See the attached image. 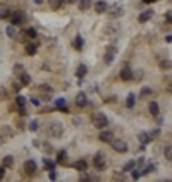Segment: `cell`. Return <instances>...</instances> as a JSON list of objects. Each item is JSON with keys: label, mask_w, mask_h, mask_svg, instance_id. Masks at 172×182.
Returning <instances> with one entry per match:
<instances>
[{"label": "cell", "mask_w": 172, "mask_h": 182, "mask_svg": "<svg viewBox=\"0 0 172 182\" xmlns=\"http://www.w3.org/2000/svg\"><path fill=\"white\" fill-rule=\"evenodd\" d=\"M47 132H48L52 137H62V134H64V127H62V124L58 120H52L48 126H47Z\"/></svg>", "instance_id": "1"}, {"label": "cell", "mask_w": 172, "mask_h": 182, "mask_svg": "<svg viewBox=\"0 0 172 182\" xmlns=\"http://www.w3.org/2000/svg\"><path fill=\"white\" fill-rule=\"evenodd\" d=\"M93 165H95V169L100 170V172L107 169V156H105V153L98 151L97 155H95V158H93Z\"/></svg>", "instance_id": "2"}, {"label": "cell", "mask_w": 172, "mask_h": 182, "mask_svg": "<svg viewBox=\"0 0 172 182\" xmlns=\"http://www.w3.org/2000/svg\"><path fill=\"white\" fill-rule=\"evenodd\" d=\"M93 126L97 127V129H105V127L108 126V119L105 114H102V112H98V114L93 115Z\"/></svg>", "instance_id": "3"}, {"label": "cell", "mask_w": 172, "mask_h": 182, "mask_svg": "<svg viewBox=\"0 0 172 182\" xmlns=\"http://www.w3.org/2000/svg\"><path fill=\"white\" fill-rule=\"evenodd\" d=\"M110 144H112V148H114V151H117V153H126L127 150H129L127 143L122 141V139H112Z\"/></svg>", "instance_id": "4"}, {"label": "cell", "mask_w": 172, "mask_h": 182, "mask_svg": "<svg viewBox=\"0 0 172 182\" xmlns=\"http://www.w3.org/2000/svg\"><path fill=\"white\" fill-rule=\"evenodd\" d=\"M107 12H108V16H110L112 19H117V17H120L124 14V7L120 5V3H114L112 7L107 9Z\"/></svg>", "instance_id": "5"}, {"label": "cell", "mask_w": 172, "mask_h": 182, "mask_svg": "<svg viewBox=\"0 0 172 182\" xmlns=\"http://www.w3.org/2000/svg\"><path fill=\"white\" fill-rule=\"evenodd\" d=\"M10 23H12V26H21L23 23H26V16H24V12L16 10V12L10 16Z\"/></svg>", "instance_id": "6"}, {"label": "cell", "mask_w": 172, "mask_h": 182, "mask_svg": "<svg viewBox=\"0 0 172 182\" xmlns=\"http://www.w3.org/2000/svg\"><path fill=\"white\" fill-rule=\"evenodd\" d=\"M36 170H38V165H36L35 160H26V162H24V172H26L28 175H35Z\"/></svg>", "instance_id": "7"}, {"label": "cell", "mask_w": 172, "mask_h": 182, "mask_svg": "<svg viewBox=\"0 0 172 182\" xmlns=\"http://www.w3.org/2000/svg\"><path fill=\"white\" fill-rule=\"evenodd\" d=\"M120 79L122 81H131L133 79V69L129 64H124V67L120 69Z\"/></svg>", "instance_id": "8"}, {"label": "cell", "mask_w": 172, "mask_h": 182, "mask_svg": "<svg viewBox=\"0 0 172 182\" xmlns=\"http://www.w3.org/2000/svg\"><path fill=\"white\" fill-rule=\"evenodd\" d=\"M14 136V131H12V127H9V126H3L2 129H0V141H7V139H10V137Z\"/></svg>", "instance_id": "9"}, {"label": "cell", "mask_w": 172, "mask_h": 182, "mask_svg": "<svg viewBox=\"0 0 172 182\" xmlns=\"http://www.w3.org/2000/svg\"><path fill=\"white\" fill-rule=\"evenodd\" d=\"M115 55H117V48H115V46H108V48H107V53H105V57H103V62L110 65L112 62H114Z\"/></svg>", "instance_id": "10"}, {"label": "cell", "mask_w": 172, "mask_h": 182, "mask_svg": "<svg viewBox=\"0 0 172 182\" xmlns=\"http://www.w3.org/2000/svg\"><path fill=\"white\" fill-rule=\"evenodd\" d=\"M74 103H76V107H79V108H83V107H86V105H88V98H86V94L83 93V91H81V93H78Z\"/></svg>", "instance_id": "11"}, {"label": "cell", "mask_w": 172, "mask_h": 182, "mask_svg": "<svg viewBox=\"0 0 172 182\" xmlns=\"http://www.w3.org/2000/svg\"><path fill=\"white\" fill-rule=\"evenodd\" d=\"M108 9V3L103 2V0H98L97 3H95V10H97V14H105Z\"/></svg>", "instance_id": "12"}, {"label": "cell", "mask_w": 172, "mask_h": 182, "mask_svg": "<svg viewBox=\"0 0 172 182\" xmlns=\"http://www.w3.org/2000/svg\"><path fill=\"white\" fill-rule=\"evenodd\" d=\"M138 139H140L141 146H146V144L152 141V137H150V134L146 132V131H141V132H138Z\"/></svg>", "instance_id": "13"}, {"label": "cell", "mask_w": 172, "mask_h": 182, "mask_svg": "<svg viewBox=\"0 0 172 182\" xmlns=\"http://www.w3.org/2000/svg\"><path fill=\"white\" fill-rule=\"evenodd\" d=\"M152 17H153V10H152V9H146L145 12H141V14H140L138 21H140V23H148V21L152 19Z\"/></svg>", "instance_id": "14"}, {"label": "cell", "mask_w": 172, "mask_h": 182, "mask_svg": "<svg viewBox=\"0 0 172 182\" xmlns=\"http://www.w3.org/2000/svg\"><path fill=\"white\" fill-rule=\"evenodd\" d=\"M53 105H55V108H57V110H60V112H67L69 110V108H67V103H65L64 98H57V100L53 101Z\"/></svg>", "instance_id": "15"}, {"label": "cell", "mask_w": 172, "mask_h": 182, "mask_svg": "<svg viewBox=\"0 0 172 182\" xmlns=\"http://www.w3.org/2000/svg\"><path fill=\"white\" fill-rule=\"evenodd\" d=\"M72 167H74L78 172H85L88 169V163H86V160H76V162L72 163Z\"/></svg>", "instance_id": "16"}, {"label": "cell", "mask_w": 172, "mask_h": 182, "mask_svg": "<svg viewBox=\"0 0 172 182\" xmlns=\"http://www.w3.org/2000/svg\"><path fill=\"white\" fill-rule=\"evenodd\" d=\"M112 139H114V132H110V131H102V132H100V141H103V143H110Z\"/></svg>", "instance_id": "17"}, {"label": "cell", "mask_w": 172, "mask_h": 182, "mask_svg": "<svg viewBox=\"0 0 172 182\" xmlns=\"http://www.w3.org/2000/svg\"><path fill=\"white\" fill-rule=\"evenodd\" d=\"M17 78H19V83H21V84H23V86H28L29 83H31V76H29L26 71H24L23 74H19V76H17Z\"/></svg>", "instance_id": "18"}, {"label": "cell", "mask_w": 172, "mask_h": 182, "mask_svg": "<svg viewBox=\"0 0 172 182\" xmlns=\"http://www.w3.org/2000/svg\"><path fill=\"white\" fill-rule=\"evenodd\" d=\"M91 5H93V0H79V10H81V12L91 9Z\"/></svg>", "instance_id": "19"}, {"label": "cell", "mask_w": 172, "mask_h": 182, "mask_svg": "<svg viewBox=\"0 0 172 182\" xmlns=\"http://www.w3.org/2000/svg\"><path fill=\"white\" fill-rule=\"evenodd\" d=\"M148 110H150V114L152 115H158V112H160V108H158V103H157V101H150L148 103Z\"/></svg>", "instance_id": "20"}, {"label": "cell", "mask_w": 172, "mask_h": 182, "mask_svg": "<svg viewBox=\"0 0 172 182\" xmlns=\"http://www.w3.org/2000/svg\"><path fill=\"white\" fill-rule=\"evenodd\" d=\"M2 167H3V169H10V167H14V156L7 155L5 158H3V162H2Z\"/></svg>", "instance_id": "21"}, {"label": "cell", "mask_w": 172, "mask_h": 182, "mask_svg": "<svg viewBox=\"0 0 172 182\" xmlns=\"http://www.w3.org/2000/svg\"><path fill=\"white\" fill-rule=\"evenodd\" d=\"M36 52H38V45L36 43H29V45H26V55H36Z\"/></svg>", "instance_id": "22"}, {"label": "cell", "mask_w": 172, "mask_h": 182, "mask_svg": "<svg viewBox=\"0 0 172 182\" xmlns=\"http://www.w3.org/2000/svg\"><path fill=\"white\" fill-rule=\"evenodd\" d=\"M134 105H136V94L129 93V94H127V100H126V107L127 108H133Z\"/></svg>", "instance_id": "23"}, {"label": "cell", "mask_w": 172, "mask_h": 182, "mask_svg": "<svg viewBox=\"0 0 172 182\" xmlns=\"http://www.w3.org/2000/svg\"><path fill=\"white\" fill-rule=\"evenodd\" d=\"M86 72H88V67H86L85 64H81L78 69H76V78H79V79H81V78H85V76H86Z\"/></svg>", "instance_id": "24"}, {"label": "cell", "mask_w": 172, "mask_h": 182, "mask_svg": "<svg viewBox=\"0 0 172 182\" xmlns=\"http://www.w3.org/2000/svg\"><path fill=\"white\" fill-rule=\"evenodd\" d=\"M72 45H74L76 50H83V46H85V40H83V36H79V35L76 36V40H74Z\"/></svg>", "instance_id": "25"}, {"label": "cell", "mask_w": 172, "mask_h": 182, "mask_svg": "<svg viewBox=\"0 0 172 182\" xmlns=\"http://www.w3.org/2000/svg\"><path fill=\"white\" fill-rule=\"evenodd\" d=\"M10 16V9L7 5H0V19H7Z\"/></svg>", "instance_id": "26"}, {"label": "cell", "mask_w": 172, "mask_h": 182, "mask_svg": "<svg viewBox=\"0 0 172 182\" xmlns=\"http://www.w3.org/2000/svg\"><path fill=\"white\" fill-rule=\"evenodd\" d=\"M40 91H43V93H45V100H48V98H50V93H52V86H48V84H40Z\"/></svg>", "instance_id": "27"}, {"label": "cell", "mask_w": 172, "mask_h": 182, "mask_svg": "<svg viewBox=\"0 0 172 182\" xmlns=\"http://www.w3.org/2000/svg\"><path fill=\"white\" fill-rule=\"evenodd\" d=\"M65 160H67V151H58V155H57V160L55 162L57 163H65Z\"/></svg>", "instance_id": "28"}, {"label": "cell", "mask_w": 172, "mask_h": 182, "mask_svg": "<svg viewBox=\"0 0 172 182\" xmlns=\"http://www.w3.org/2000/svg\"><path fill=\"white\" fill-rule=\"evenodd\" d=\"M26 103H28V98H24V96H21V94H19V96H17V98H16V105H17V107H19V108H23V107H26Z\"/></svg>", "instance_id": "29"}, {"label": "cell", "mask_w": 172, "mask_h": 182, "mask_svg": "<svg viewBox=\"0 0 172 182\" xmlns=\"http://www.w3.org/2000/svg\"><path fill=\"white\" fill-rule=\"evenodd\" d=\"M134 167H136V160H129V162L124 165V174H126V172H131Z\"/></svg>", "instance_id": "30"}, {"label": "cell", "mask_w": 172, "mask_h": 182, "mask_svg": "<svg viewBox=\"0 0 172 182\" xmlns=\"http://www.w3.org/2000/svg\"><path fill=\"white\" fill-rule=\"evenodd\" d=\"M164 155H165V160H167V162H170V160H172V146H170V144H167V146H165Z\"/></svg>", "instance_id": "31"}, {"label": "cell", "mask_w": 172, "mask_h": 182, "mask_svg": "<svg viewBox=\"0 0 172 182\" xmlns=\"http://www.w3.org/2000/svg\"><path fill=\"white\" fill-rule=\"evenodd\" d=\"M152 93H153V89H152V88H148V86H145V88H141L140 96H141V98H146V96H150Z\"/></svg>", "instance_id": "32"}, {"label": "cell", "mask_w": 172, "mask_h": 182, "mask_svg": "<svg viewBox=\"0 0 172 182\" xmlns=\"http://www.w3.org/2000/svg\"><path fill=\"white\" fill-rule=\"evenodd\" d=\"M23 72H24L23 64H14V76H19V74H23Z\"/></svg>", "instance_id": "33"}, {"label": "cell", "mask_w": 172, "mask_h": 182, "mask_svg": "<svg viewBox=\"0 0 172 182\" xmlns=\"http://www.w3.org/2000/svg\"><path fill=\"white\" fill-rule=\"evenodd\" d=\"M152 172H155V165H146L145 170L141 172V175H148V174H152Z\"/></svg>", "instance_id": "34"}, {"label": "cell", "mask_w": 172, "mask_h": 182, "mask_svg": "<svg viewBox=\"0 0 172 182\" xmlns=\"http://www.w3.org/2000/svg\"><path fill=\"white\" fill-rule=\"evenodd\" d=\"M160 69L169 71V69H170V60H160Z\"/></svg>", "instance_id": "35"}, {"label": "cell", "mask_w": 172, "mask_h": 182, "mask_svg": "<svg viewBox=\"0 0 172 182\" xmlns=\"http://www.w3.org/2000/svg\"><path fill=\"white\" fill-rule=\"evenodd\" d=\"M29 131H33V132H35V131H38V127H40V124H38V120H31L29 122Z\"/></svg>", "instance_id": "36"}, {"label": "cell", "mask_w": 172, "mask_h": 182, "mask_svg": "<svg viewBox=\"0 0 172 182\" xmlns=\"http://www.w3.org/2000/svg\"><path fill=\"white\" fill-rule=\"evenodd\" d=\"M26 36H29V38H36V29H35V28H28V29H26Z\"/></svg>", "instance_id": "37"}, {"label": "cell", "mask_w": 172, "mask_h": 182, "mask_svg": "<svg viewBox=\"0 0 172 182\" xmlns=\"http://www.w3.org/2000/svg\"><path fill=\"white\" fill-rule=\"evenodd\" d=\"M133 79H136V81H141V79H143V71L133 72Z\"/></svg>", "instance_id": "38"}, {"label": "cell", "mask_w": 172, "mask_h": 182, "mask_svg": "<svg viewBox=\"0 0 172 182\" xmlns=\"http://www.w3.org/2000/svg\"><path fill=\"white\" fill-rule=\"evenodd\" d=\"M5 33H7V36H10V38H14V36H16V29H14V26H9L5 29Z\"/></svg>", "instance_id": "39"}, {"label": "cell", "mask_w": 172, "mask_h": 182, "mask_svg": "<svg viewBox=\"0 0 172 182\" xmlns=\"http://www.w3.org/2000/svg\"><path fill=\"white\" fill-rule=\"evenodd\" d=\"M43 163H45L47 169H53V167H55V162H52V160H48V158L43 160Z\"/></svg>", "instance_id": "40"}, {"label": "cell", "mask_w": 172, "mask_h": 182, "mask_svg": "<svg viewBox=\"0 0 172 182\" xmlns=\"http://www.w3.org/2000/svg\"><path fill=\"white\" fill-rule=\"evenodd\" d=\"M131 172H133V179H134V180H138V179H140V177H141V170H138V169H133V170H131Z\"/></svg>", "instance_id": "41"}, {"label": "cell", "mask_w": 172, "mask_h": 182, "mask_svg": "<svg viewBox=\"0 0 172 182\" xmlns=\"http://www.w3.org/2000/svg\"><path fill=\"white\" fill-rule=\"evenodd\" d=\"M114 179L115 180H126V175H124L122 172H115L114 174Z\"/></svg>", "instance_id": "42"}, {"label": "cell", "mask_w": 172, "mask_h": 182, "mask_svg": "<svg viewBox=\"0 0 172 182\" xmlns=\"http://www.w3.org/2000/svg\"><path fill=\"white\" fill-rule=\"evenodd\" d=\"M148 134H150V137H152V139H155V137L160 136V129H153L152 132H148Z\"/></svg>", "instance_id": "43"}, {"label": "cell", "mask_w": 172, "mask_h": 182, "mask_svg": "<svg viewBox=\"0 0 172 182\" xmlns=\"http://www.w3.org/2000/svg\"><path fill=\"white\" fill-rule=\"evenodd\" d=\"M48 174H50V175H48L50 180H57V170H55V169H50Z\"/></svg>", "instance_id": "44"}, {"label": "cell", "mask_w": 172, "mask_h": 182, "mask_svg": "<svg viewBox=\"0 0 172 182\" xmlns=\"http://www.w3.org/2000/svg\"><path fill=\"white\" fill-rule=\"evenodd\" d=\"M21 88H23V84H21V83H14V84H12L14 93H19V91H21Z\"/></svg>", "instance_id": "45"}, {"label": "cell", "mask_w": 172, "mask_h": 182, "mask_svg": "<svg viewBox=\"0 0 172 182\" xmlns=\"http://www.w3.org/2000/svg\"><path fill=\"white\" fill-rule=\"evenodd\" d=\"M29 101H31V103L35 105V107H40V105H42V101H40L38 98H35V96H31V98H29Z\"/></svg>", "instance_id": "46"}, {"label": "cell", "mask_w": 172, "mask_h": 182, "mask_svg": "<svg viewBox=\"0 0 172 182\" xmlns=\"http://www.w3.org/2000/svg\"><path fill=\"white\" fill-rule=\"evenodd\" d=\"M165 21H167V24L172 23V12H170V10H167V12H165Z\"/></svg>", "instance_id": "47"}, {"label": "cell", "mask_w": 172, "mask_h": 182, "mask_svg": "<svg viewBox=\"0 0 172 182\" xmlns=\"http://www.w3.org/2000/svg\"><path fill=\"white\" fill-rule=\"evenodd\" d=\"M145 163H146V160L143 158V156H141V158H138V160H136V165H138V167H143Z\"/></svg>", "instance_id": "48"}, {"label": "cell", "mask_w": 172, "mask_h": 182, "mask_svg": "<svg viewBox=\"0 0 172 182\" xmlns=\"http://www.w3.org/2000/svg\"><path fill=\"white\" fill-rule=\"evenodd\" d=\"M42 146H43V150H45V151H52V148H50V144H48V143H43Z\"/></svg>", "instance_id": "49"}, {"label": "cell", "mask_w": 172, "mask_h": 182, "mask_svg": "<svg viewBox=\"0 0 172 182\" xmlns=\"http://www.w3.org/2000/svg\"><path fill=\"white\" fill-rule=\"evenodd\" d=\"M3 177H5V169H3V167H0V180H2Z\"/></svg>", "instance_id": "50"}, {"label": "cell", "mask_w": 172, "mask_h": 182, "mask_svg": "<svg viewBox=\"0 0 172 182\" xmlns=\"http://www.w3.org/2000/svg\"><path fill=\"white\" fill-rule=\"evenodd\" d=\"M5 96H7L5 89H3V88H0V98H5Z\"/></svg>", "instance_id": "51"}, {"label": "cell", "mask_w": 172, "mask_h": 182, "mask_svg": "<svg viewBox=\"0 0 172 182\" xmlns=\"http://www.w3.org/2000/svg\"><path fill=\"white\" fill-rule=\"evenodd\" d=\"M165 41H167V43H170V41H172V36H170V35H167V36H165Z\"/></svg>", "instance_id": "52"}, {"label": "cell", "mask_w": 172, "mask_h": 182, "mask_svg": "<svg viewBox=\"0 0 172 182\" xmlns=\"http://www.w3.org/2000/svg\"><path fill=\"white\" fill-rule=\"evenodd\" d=\"M145 3H153V2H157V0H143Z\"/></svg>", "instance_id": "53"}, {"label": "cell", "mask_w": 172, "mask_h": 182, "mask_svg": "<svg viewBox=\"0 0 172 182\" xmlns=\"http://www.w3.org/2000/svg\"><path fill=\"white\" fill-rule=\"evenodd\" d=\"M43 2H45V0H35V3H38V5H40V3H43Z\"/></svg>", "instance_id": "54"}, {"label": "cell", "mask_w": 172, "mask_h": 182, "mask_svg": "<svg viewBox=\"0 0 172 182\" xmlns=\"http://www.w3.org/2000/svg\"><path fill=\"white\" fill-rule=\"evenodd\" d=\"M64 2H69V3H74V2H78V0H64Z\"/></svg>", "instance_id": "55"}]
</instances>
